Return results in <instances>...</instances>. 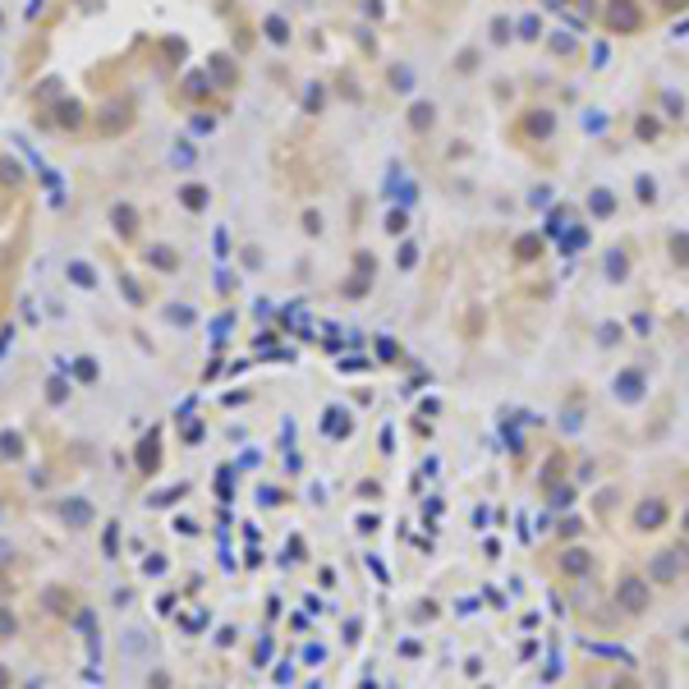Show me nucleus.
<instances>
[{
  "label": "nucleus",
  "mask_w": 689,
  "mask_h": 689,
  "mask_svg": "<svg viewBox=\"0 0 689 689\" xmlns=\"http://www.w3.org/2000/svg\"><path fill=\"white\" fill-rule=\"evenodd\" d=\"M653 588H675V583L689 575V542H675V547H662L648 566H643Z\"/></svg>",
  "instance_id": "f257e3e1"
},
{
  "label": "nucleus",
  "mask_w": 689,
  "mask_h": 689,
  "mask_svg": "<svg viewBox=\"0 0 689 689\" xmlns=\"http://www.w3.org/2000/svg\"><path fill=\"white\" fill-rule=\"evenodd\" d=\"M612 602L625 616H643L653 607V583H648V575H643V570H620V579H616V588H612Z\"/></svg>",
  "instance_id": "f03ea898"
},
{
  "label": "nucleus",
  "mask_w": 689,
  "mask_h": 689,
  "mask_svg": "<svg viewBox=\"0 0 689 689\" xmlns=\"http://www.w3.org/2000/svg\"><path fill=\"white\" fill-rule=\"evenodd\" d=\"M666 515H671V510H666L662 496H643V501L634 505V515H629V529H634V533H657L662 524H666Z\"/></svg>",
  "instance_id": "7ed1b4c3"
},
{
  "label": "nucleus",
  "mask_w": 689,
  "mask_h": 689,
  "mask_svg": "<svg viewBox=\"0 0 689 689\" xmlns=\"http://www.w3.org/2000/svg\"><path fill=\"white\" fill-rule=\"evenodd\" d=\"M561 575H566V579H588V575H593V556L583 547L561 551Z\"/></svg>",
  "instance_id": "20e7f679"
},
{
  "label": "nucleus",
  "mask_w": 689,
  "mask_h": 689,
  "mask_svg": "<svg viewBox=\"0 0 689 689\" xmlns=\"http://www.w3.org/2000/svg\"><path fill=\"white\" fill-rule=\"evenodd\" d=\"M524 124H529V134H533V138H551L556 115H551V110H529V115H524Z\"/></svg>",
  "instance_id": "39448f33"
},
{
  "label": "nucleus",
  "mask_w": 689,
  "mask_h": 689,
  "mask_svg": "<svg viewBox=\"0 0 689 689\" xmlns=\"http://www.w3.org/2000/svg\"><path fill=\"white\" fill-rule=\"evenodd\" d=\"M671 258H675V267H689V239H685V230H675V234H671Z\"/></svg>",
  "instance_id": "423d86ee"
},
{
  "label": "nucleus",
  "mask_w": 689,
  "mask_h": 689,
  "mask_svg": "<svg viewBox=\"0 0 689 689\" xmlns=\"http://www.w3.org/2000/svg\"><path fill=\"white\" fill-rule=\"evenodd\" d=\"M607 276H612V280H625V276H629L625 253H607Z\"/></svg>",
  "instance_id": "0eeeda50"
},
{
  "label": "nucleus",
  "mask_w": 689,
  "mask_h": 689,
  "mask_svg": "<svg viewBox=\"0 0 689 689\" xmlns=\"http://www.w3.org/2000/svg\"><path fill=\"white\" fill-rule=\"evenodd\" d=\"M409 120H413V129H428V120H437V106H428V101H418V106L409 110Z\"/></svg>",
  "instance_id": "6e6552de"
},
{
  "label": "nucleus",
  "mask_w": 689,
  "mask_h": 689,
  "mask_svg": "<svg viewBox=\"0 0 689 689\" xmlns=\"http://www.w3.org/2000/svg\"><path fill=\"white\" fill-rule=\"evenodd\" d=\"M588 207H593V216H612V193H607V189H593V202H588Z\"/></svg>",
  "instance_id": "1a4fd4ad"
},
{
  "label": "nucleus",
  "mask_w": 689,
  "mask_h": 689,
  "mask_svg": "<svg viewBox=\"0 0 689 689\" xmlns=\"http://www.w3.org/2000/svg\"><path fill=\"white\" fill-rule=\"evenodd\" d=\"M620 382H625V386H620V400H639V396H643V386H639V372H625Z\"/></svg>",
  "instance_id": "9d476101"
},
{
  "label": "nucleus",
  "mask_w": 689,
  "mask_h": 689,
  "mask_svg": "<svg viewBox=\"0 0 689 689\" xmlns=\"http://www.w3.org/2000/svg\"><path fill=\"white\" fill-rule=\"evenodd\" d=\"M634 189H639V202H653V198H657V184L648 180V175H639V184H634Z\"/></svg>",
  "instance_id": "9b49d317"
},
{
  "label": "nucleus",
  "mask_w": 689,
  "mask_h": 689,
  "mask_svg": "<svg viewBox=\"0 0 689 689\" xmlns=\"http://www.w3.org/2000/svg\"><path fill=\"white\" fill-rule=\"evenodd\" d=\"M612 689H643V685L634 680V675H616V680H612Z\"/></svg>",
  "instance_id": "f8f14e48"
},
{
  "label": "nucleus",
  "mask_w": 689,
  "mask_h": 689,
  "mask_svg": "<svg viewBox=\"0 0 689 689\" xmlns=\"http://www.w3.org/2000/svg\"><path fill=\"white\" fill-rule=\"evenodd\" d=\"M597 340H602V345H612V340H620V326H602V331H597Z\"/></svg>",
  "instance_id": "ddd939ff"
},
{
  "label": "nucleus",
  "mask_w": 689,
  "mask_h": 689,
  "mask_svg": "<svg viewBox=\"0 0 689 689\" xmlns=\"http://www.w3.org/2000/svg\"><path fill=\"white\" fill-rule=\"evenodd\" d=\"M680 533H685V542H689V505L680 510Z\"/></svg>",
  "instance_id": "4468645a"
},
{
  "label": "nucleus",
  "mask_w": 689,
  "mask_h": 689,
  "mask_svg": "<svg viewBox=\"0 0 689 689\" xmlns=\"http://www.w3.org/2000/svg\"><path fill=\"white\" fill-rule=\"evenodd\" d=\"M662 5H666V10H675V5H685V0H662Z\"/></svg>",
  "instance_id": "2eb2a0df"
}]
</instances>
